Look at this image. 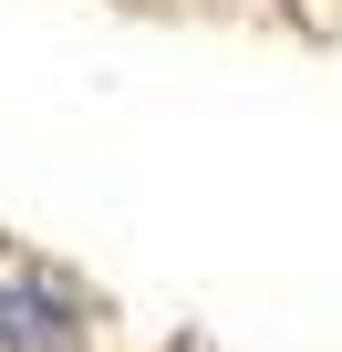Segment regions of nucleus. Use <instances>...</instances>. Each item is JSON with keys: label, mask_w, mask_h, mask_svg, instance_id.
Instances as JSON below:
<instances>
[{"label": "nucleus", "mask_w": 342, "mask_h": 352, "mask_svg": "<svg viewBox=\"0 0 342 352\" xmlns=\"http://www.w3.org/2000/svg\"><path fill=\"white\" fill-rule=\"evenodd\" d=\"M0 342H11V352H73V311H63V280H0Z\"/></svg>", "instance_id": "1"}]
</instances>
